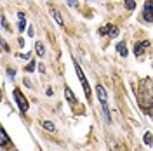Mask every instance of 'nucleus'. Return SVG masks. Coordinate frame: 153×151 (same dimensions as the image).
<instances>
[{"label":"nucleus","mask_w":153,"mask_h":151,"mask_svg":"<svg viewBox=\"0 0 153 151\" xmlns=\"http://www.w3.org/2000/svg\"><path fill=\"white\" fill-rule=\"evenodd\" d=\"M51 16H52V18L56 19L57 26H63V24H65V21H63V18H61V12H59L57 9H54L52 5H51Z\"/></svg>","instance_id":"nucleus-6"},{"label":"nucleus","mask_w":153,"mask_h":151,"mask_svg":"<svg viewBox=\"0 0 153 151\" xmlns=\"http://www.w3.org/2000/svg\"><path fill=\"white\" fill-rule=\"evenodd\" d=\"M148 47H150V42H148V40L137 42V44L134 45V54H136V56H143V52H144Z\"/></svg>","instance_id":"nucleus-5"},{"label":"nucleus","mask_w":153,"mask_h":151,"mask_svg":"<svg viewBox=\"0 0 153 151\" xmlns=\"http://www.w3.org/2000/svg\"><path fill=\"white\" fill-rule=\"evenodd\" d=\"M26 71H35V61H30V64L26 66Z\"/></svg>","instance_id":"nucleus-15"},{"label":"nucleus","mask_w":153,"mask_h":151,"mask_svg":"<svg viewBox=\"0 0 153 151\" xmlns=\"http://www.w3.org/2000/svg\"><path fill=\"white\" fill-rule=\"evenodd\" d=\"M124 4H125V7H127L129 10L136 9V0H124Z\"/></svg>","instance_id":"nucleus-13"},{"label":"nucleus","mask_w":153,"mask_h":151,"mask_svg":"<svg viewBox=\"0 0 153 151\" xmlns=\"http://www.w3.org/2000/svg\"><path fill=\"white\" fill-rule=\"evenodd\" d=\"M73 63H75V70H76V75H78V80L82 82V87H84V92H85V97H87V99H91V87H89V84H87V78H85V75H84L82 68L78 66V63H76V61H73Z\"/></svg>","instance_id":"nucleus-2"},{"label":"nucleus","mask_w":153,"mask_h":151,"mask_svg":"<svg viewBox=\"0 0 153 151\" xmlns=\"http://www.w3.org/2000/svg\"><path fill=\"white\" fill-rule=\"evenodd\" d=\"M99 33L101 35H110V37H117L118 35V28L115 24H105L99 28Z\"/></svg>","instance_id":"nucleus-4"},{"label":"nucleus","mask_w":153,"mask_h":151,"mask_svg":"<svg viewBox=\"0 0 153 151\" xmlns=\"http://www.w3.org/2000/svg\"><path fill=\"white\" fill-rule=\"evenodd\" d=\"M117 52H118V56H122V57L127 56V47H125L124 42H118L117 44Z\"/></svg>","instance_id":"nucleus-8"},{"label":"nucleus","mask_w":153,"mask_h":151,"mask_svg":"<svg viewBox=\"0 0 153 151\" xmlns=\"http://www.w3.org/2000/svg\"><path fill=\"white\" fill-rule=\"evenodd\" d=\"M0 135H2V146H7V142H9V137H7V132H5V129L4 127H0Z\"/></svg>","instance_id":"nucleus-11"},{"label":"nucleus","mask_w":153,"mask_h":151,"mask_svg":"<svg viewBox=\"0 0 153 151\" xmlns=\"http://www.w3.org/2000/svg\"><path fill=\"white\" fill-rule=\"evenodd\" d=\"M66 4H68V5H71V7H76V5H78V2H76V0H66Z\"/></svg>","instance_id":"nucleus-16"},{"label":"nucleus","mask_w":153,"mask_h":151,"mask_svg":"<svg viewBox=\"0 0 153 151\" xmlns=\"http://www.w3.org/2000/svg\"><path fill=\"white\" fill-rule=\"evenodd\" d=\"M2 26L7 28V21H5V16H2Z\"/></svg>","instance_id":"nucleus-17"},{"label":"nucleus","mask_w":153,"mask_h":151,"mask_svg":"<svg viewBox=\"0 0 153 151\" xmlns=\"http://www.w3.org/2000/svg\"><path fill=\"white\" fill-rule=\"evenodd\" d=\"M35 50H37L38 56L42 57L44 54H45V47H44V44H42V42H37V44H35Z\"/></svg>","instance_id":"nucleus-10"},{"label":"nucleus","mask_w":153,"mask_h":151,"mask_svg":"<svg viewBox=\"0 0 153 151\" xmlns=\"http://www.w3.org/2000/svg\"><path fill=\"white\" fill-rule=\"evenodd\" d=\"M18 18H19L18 30L19 31H25V28H26V23H25V12H18Z\"/></svg>","instance_id":"nucleus-9"},{"label":"nucleus","mask_w":153,"mask_h":151,"mask_svg":"<svg viewBox=\"0 0 153 151\" xmlns=\"http://www.w3.org/2000/svg\"><path fill=\"white\" fill-rule=\"evenodd\" d=\"M12 94H14V101L18 103V106H19V110H21V113H26L30 110V103H28V99L23 95V92L19 90V89H14L12 90Z\"/></svg>","instance_id":"nucleus-1"},{"label":"nucleus","mask_w":153,"mask_h":151,"mask_svg":"<svg viewBox=\"0 0 153 151\" xmlns=\"http://www.w3.org/2000/svg\"><path fill=\"white\" fill-rule=\"evenodd\" d=\"M42 127H44L47 132H56V127H54L52 122H42Z\"/></svg>","instance_id":"nucleus-12"},{"label":"nucleus","mask_w":153,"mask_h":151,"mask_svg":"<svg viewBox=\"0 0 153 151\" xmlns=\"http://www.w3.org/2000/svg\"><path fill=\"white\" fill-rule=\"evenodd\" d=\"M144 144H148V146H152V144H153V135H152V132H146V134H144Z\"/></svg>","instance_id":"nucleus-14"},{"label":"nucleus","mask_w":153,"mask_h":151,"mask_svg":"<svg viewBox=\"0 0 153 151\" xmlns=\"http://www.w3.org/2000/svg\"><path fill=\"white\" fill-rule=\"evenodd\" d=\"M143 18L148 23H153V0H146L143 9Z\"/></svg>","instance_id":"nucleus-3"},{"label":"nucleus","mask_w":153,"mask_h":151,"mask_svg":"<svg viewBox=\"0 0 153 151\" xmlns=\"http://www.w3.org/2000/svg\"><path fill=\"white\" fill-rule=\"evenodd\" d=\"M65 97H66V101L70 104H75L76 103L75 95H73V92H71V89H70V87H66V89H65Z\"/></svg>","instance_id":"nucleus-7"}]
</instances>
